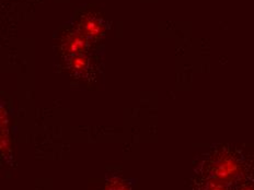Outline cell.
<instances>
[{
	"label": "cell",
	"instance_id": "cell-1",
	"mask_svg": "<svg viewBox=\"0 0 254 190\" xmlns=\"http://www.w3.org/2000/svg\"><path fill=\"white\" fill-rule=\"evenodd\" d=\"M84 30H86L87 35L94 36L98 35L100 32V24L95 20H88L84 22Z\"/></svg>",
	"mask_w": 254,
	"mask_h": 190
},
{
	"label": "cell",
	"instance_id": "cell-2",
	"mask_svg": "<svg viewBox=\"0 0 254 190\" xmlns=\"http://www.w3.org/2000/svg\"><path fill=\"white\" fill-rule=\"evenodd\" d=\"M84 44V40L81 36H73L69 40V47L72 51H77L82 48Z\"/></svg>",
	"mask_w": 254,
	"mask_h": 190
}]
</instances>
